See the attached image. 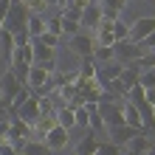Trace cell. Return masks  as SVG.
<instances>
[{
    "mask_svg": "<svg viewBox=\"0 0 155 155\" xmlns=\"http://www.w3.org/2000/svg\"><path fill=\"white\" fill-rule=\"evenodd\" d=\"M28 17H31V12H28V6H25V3H12V6H8L6 20H3V28H8L12 34H17V31L25 28Z\"/></svg>",
    "mask_w": 155,
    "mask_h": 155,
    "instance_id": "6da1fadb",
    "label": "cell"
},
{
    "mask_svg": "<svg viewBox=\"0 0 155 155\" xmlns=\"http://www.w3.org/2000/svg\"><path fill=\"white\" fill-rule=\"evenodd\" d=\"M144 102L155 107V87H144Z\"/></svg>",
    "mask_w": 155,
    "mask_h": 155,
    "instance_id": "8d00e7d4",
    "label": "cell"
},
{
    "mask_svg": "<svg viewBox=\"0 0 155 155\" xmlns=\"http://www.w3.org/2000/svg\"><path fill=\"white\" fill-rule=\"evenodd\" d=\"M150 150V138H147V133H135L130 141L124 144V152L127 155H144Z\"/></svg>",
    "mask_w": 155,
    "mask_h": 155,
    "instance_id": "8fae6325",
    "label": "cell"
},
{
    "mask_svg": "<svg viewBox=\"0 0 155 155\" xmlns=\"http://www.w3.org/2000/svg\"><path fill=\"white\" fill-rule=\"evenodd\" d=\"M23 152L25 155H51V150H48V144L45 141H25V147H23Z\"/></svg>",
    "mask_w": 155,
    "mask_h": 155,
    "instance_id": "7402d4cb",
    "label": "cell"
},
{
    "mask_svg": "<svg viewBox=\"0 0 155 155\" xmlns=\"http://www.w3.org/2000/svg\"><path fill=\"white\" fill-rule=\"evenodd\" d=\"M79 23H82V25H87L90 31H93L96 25L102 23V6H99V0H96V3H90V6H85V8H82V20H79Z\"/></svg>",
    "mask_w": 155,
    "mask_h": 155,
    "instance_id": "30bf717a",
    "label": "cell"
},
{
    "mask_svg": "<svg viewBox=\"0 0 155 155\" xmlns=\"http://www.w3.org/2000/svg\"><path fill=\"white\" fill-rule=\"evenodd\" d=\"M113 40H116V42L130 40V25H127V23H121V20H116V23H113Z\"/></svg>",
    "mask_w": 155,
    "mask_h": 155,
    "instance_id": "4316f807",
    "label": "cell"
},
{
    "mask_svg": "<svg viewBox=\"0 0 155 155\" xmlns=\"http://www.w3.org/2000/svg\"><path fill=\"white\" fill-rule=\"evenodd\" d=\"M8 127H12V118H0V135H8Z\"/></svg>",
    "mask_w": 155,
    "mask_h": 155,
    "instance_id": "74e56055",
    "label": "cell"
},
{
    "mask_svg": "<svg viewBox=\"0 0 155 155\" xmlns=\"http://www.w3.org/2000/svg\"><path fill=\"white\" fill-rule=\"evenodd\" d=\"M96 71H99V62L93 59V57H82V62H79V76L82 79H93L96 76Z\"/></svg>",
    "mask_w": 155,
    "mask_h": 155,
    "instance_id": "ffe728a7",
    "label": "cell"
},
{
    "mask_svg": "<svg viewBox=\"0 0 155 155\" xmlns=\"http://www.w3.org/2000/svg\"><path fill=\"white\" fill-rule=\"evenodd\" d=\"M48 76L51 74L42 65H31L28 76H25V85H28V87H48Z\"/></svg>",
    "mask_w": 155,
    "mask_h": 155,
    "instance_id": "7c38bea8",
    "label": "cell"
},
{
    "mask_svg": "<svg viewBox=\"0 0 155 155\" xmlns=\"http://www.w3.org/2000/svg\"><path fill=\"white\" fill-rule=\"evenodd\" d=\"M99 141H102V138H99L96 133H90V130H87V135H85V138H82V141L76 144V152H74V155H96V150H99Z\"/></svg>",
    "mask_w": 155,
    "mask_h": 155,
    "instance_id": "4fadbf2b",
    "label": "cell"
},
{
    "mask_svg": "<svg viewBox=\"0 0 155 155\" xmlns=\"http://www.w3.org/2000/svg\"><path fill=\"white\" fill-rule=\"evenodd\" d=\"M93 34H76V37H71V51L76 54V57L82 59V57H93Z\"/></svg>",
    "mask_w": 155,
    "mask_h": 155,
    "instance_id": "8992f818",
    "label": "cell"
},
{
    "mask_svg": "<svg viewBox=\"0 0 155 155\" xmlns=\"http://www.w3.org/2000/svg\"><path fill=\"white\" fill-rule=\"evenodd\" d=\"M0 51L6 57H12V51H14V34L8 28H0Z\"/></svg>",
    "mask_w": 155,
    "mask_h": 155,
    "instance_id": "603a6c76",
    "label": "cell"
},
{
    "mask_svg": "<svg viewBox=\"0 0 155 155\" xmlns=\"http://www.w3.org/2000/svg\"><path fill=\"white\" fill-rule=\"evenodd\" d=\"M34 45V65H40V62H51L54 57H57V48H51V45H42L37 40H31Z\"/></svg>",
    "mask_w": 155,
    "mask_h": 155,
    "instance_id": "5bb4252c",
    "label": "cell"
},
{
    "mask_svg": "<svg viewBox=\"0 0 155 155\" xmlns=\"http://www.w3.org/2000/svg\"><path fill=\"white\" fill-rule=\"evenodd\" d=\"M79 28H82V23H76V20H62V37H76L79 34Z\"/></svg>",
    "mask_w": 155,
    "mask_h": 155,
    "instance_id": "4dcf8cb0",
    "label": "cell"
},
{
    "mask_svg": "<svg viewBox=\"0 0 155 155\" xmlns=\"http://www.w3.org/2000/svg\"><path fill=\"white\" fill-rule=\"evenodd\" d=\"M40 113L42 116H54L57 113V102H54V96H40Z\"/></svg>",
    "mask_w": 155,
    "mask_h": 155,
    "instance_id": "83f0119b",
    "label": "cell"
},
{
    "mask_svg": "<svg viewBox=\"0 0 155 155\" xmlns=\"http://www.w3.org/2000/svg\"><path fill=\"white\" fill-rule=\"evenodd\" d=\"M17 155H25V152H23V150H20V152H17Z\"/></svg>",
    "mask_w": 155,
    "mask_h": 155,
    "instance_id": "60d3db41",
    "label": "cell"
},
{
    "mask_svg": "<svg viewBox=\"0 0 155 155\" xmlns=\"http://www.w3.org/2000/svg\"><path fill=\"white\" fill-rule=\"evenodd\" d=\"M124 99H127V102H130V104H141V102H144V87L138 85V82H135L133 87H127Z\"/></svg>",
    "mask_w": 155,
    "mask_h": 155,
    "instance_id": "d4e9b609",
    "label": "cell"
},
{
    "mask_svg": "<svg viewBox=\"0 0 155 155\" xmlns=\"http://www.w3.org/2000/svg\"><path fill=\"white\" fill-rule=\"evenodd\" d=\"M25 31H28V37H31V40H37L40 34L45 31V20H42L40 14H31V17H28V23H25Z\"/></svg>",
    "mask_w": 155,
    "mask_h": 155,
    "instance_id": "44dd1931",
    "label": "cell"
},
{
    "mask_svg": "<svg viewBox=\"0 0 155 155\" xmlns=\"http://www.w3.org/2000/svg\"><path fill=\"white\" fill-rule=\"evenodd\" d=\"M23 87V82L17 79L12 71H6V74H0V107H8L12 104V99L17 96V90Z\"/></svg>",
    "mask_w": 155,
    "mask_h": 155,
    "instance_id": "7a4b0ae2",
    "label": "cell"
},
{
    "mask_svg": "<svg viewBox=\"0 0 155 155\" xmlns=\"http://www.w3.org/2000/svg\"><path fill=\"white\" fill-rule=\"evenodd\" d=\"M113 51H116V62H121V65H130V62H135L144 54V48H141L138 42H133V40L113 42Z\"/></svg>",
    "mask_w": 155,
    "mask_h": 155,
    "instance_id": "3957f363",
    "label": "cell"
},
{
    "mask_svg": "<svg viewBox=\"0 0 155 155\" xmlns=\"http://www.w3.org/2000/svg\"><path fill=\"white\" fill-rule=\"evenodd\" d=\"M54 118H57L59 127H65V130H74L76 127V116H74V107H57V113H54Z\"/></svg>",
    "mask_w": 155,
    "mask_h": 155,
    "instance_id": "9a60e30c",
    "label": "cell"
},
{
    "mask_svg": "<svg viewBox=\"0 0 155 155\" xmlns=\"http://www.w3.org/2000/svg\"><path fill=\"white\" fill-rule=\"evenodd\" d=\"M144 155H155V144H150V150L144 152Z\"/></svg>",
    "mask_w": 155,
    "mask_h": 155,
    "instance_id": "ab89813d",
    "label": "cell"
},
{
    "mask_svg": "<svg viewBox=\"0 0 155 155\" xmlns=\"http://www.w3.org/2000/svg\"><path fill=\"white\" fill-rule=\"evenodd\" d=\"M28 96H31V87H28V85H23L20 90H17V96L12 99V104L6 107V116H17V110H20V107H23V102H25V99H28Z\"/></svg>",
    "mask_w": 155,
    "mask_h": 155,
    "instance_id": "d6986e66",
    "label": "cell"
},
{
    "mask_svg": "<svg viewBox=\"0 0 155 155\" xmlns=\"http://www.w3.org/2000/svg\"><path fill=\"white\" fill-rule=\"evenodd\" d=\"M121 116H124V124H127V127H133V130L144 133V124H141V113H138V107L130 104L127 99H124V104H121Z\"/></svg>",
    "mask_w": 155,
    "mask_h": 155,
    "instance_id": "9c48e42d",
    "label": "cell"
},
{
    "mask_svg": "<svg viewBox=\"0 0 155 155\" xmlns=\"http://www.w3.org/2000/svg\"><path fill=\"white\" fill-rule=\"evenodd\" d=\"M8 118H12L8 135H14V138H28V135H31V124H25L20 116H8Z\"/></svg>",
    "mask_w": 155,
    "mask_h": 155,
    "instance_id": "2e32d148",
    "label": "cell"
},
{
    "mask_svg": "<svg viewBox=\"0 0 155 155\" xmlns=\"http://www.w3.org/2000/svg\"><path fill=\"white\" fill-rule=\"evenodd\" d=\"M59 17H62V20H82V8L79 6H74V3H68V6H62L59 8Z\"/></svg>",
    "mask_w": 155,
    "mask_h": 155,
    "instance_id": "484cf974",
    "label": "cell"
},
{
    "mask_svg": "<svg viewBox=\"0 0 155 155\" xmlns=\"http://www.w3.org/2000/svg\"><path fill=\"white\" fill-rule=\"evenodd\" d=\"M42 141L48 144V150H51V152L65 150V147H68V141H71V130H65V127H59V124H54L51 130L42 135Z\"/></svg>",
    "mask_w": 155,
    "mask_h": 155,
    "instance_id": "277c9868",
    "label": "cell"
},
{
    "mask_svg": "<svg viewBox=\"0 0 155 155\" xmlns=\"http://www.w3.org/2000/svg\"><path fill=\"white\" fill-rule=\"evenodd\" d=\"M121 150H124V147L113 144L110 138H102V141H99V150H96V155H121Z\"/></svg>",
    "mask_w": 155,
    "mask_h": 155,
    "instance_id": "cb8c5ba5",
    "label": "cell"
},
{
    "mask_svg": "<svg viewBox=\"0 0 155 155\" xmlns=\"http://www.w3.org/2000/svg\"><path fill=\"white\" fill-rule=\"evenodd\" d=\"M25 42H31V37H28V31L23 28V31L14 34V45H25Z\"/></svg>",
    "mask_w": 155,
    "mask_h": 155,
    "instance_id": "e575fe53",
    "label": "cell"
},
{
    "mask_svg": "<svg viewBox=\"0 0 155 155\" xmlns=\"http://www.w3.org/2000/svg\"><path fill=\"white\" fill-rule=\"evenodd\" d=\"M135 133H138V130H133V127H127V124H116V127H107V138H110L113 144H118V147H124V144L130 141Z\"/></svg>",
    "mask_w": 155,
    "mask_h": 155,
    "instance_id": "ba28073f",
    "label": "cell"
},
{
    "mask_svg": "<svg viewBox=\"0 0 155 155\" xmlns=\"http://www.w3.org/2000/svg\"><path fill=\"white\" fill-rule=\"evenodd\" d=\"M37 42H42V45H51V48H57V45H59V37H57V34H48V31H42L40 37H37Z\"/></svg>",
    "mask_w": 155,
    "mask_h": 155,
    "instance_id": "1f68e13d",
    "label": "cell"
},
{
    "mask_svg": "<svg viewBox=\"0 0 155 155\" xmlns=\"http://www.w3.org/2000/svg\"><path fill=\"white\" fill-rule=\"evenodd\" d=\"M45 31L48 34H57V37H62V17H51V20H45Z\"/></svg>",
    "mask_w": 155,
    "mask_h": 155,
    "instance_id": "f1b7e54d",
    "label": "cell"
},
{
    "mask_svg": "<svg viewBox=\"0 0 155 155\" xmlns=\"http://www.w3.org/2000/svg\"><path fill=\"white\" fill-rule=\"evenodd\" d=\"M102 6H110V8H116V12H121V8L127 6V0H99Z\"/></svg>",
    "mask_w": 155,
    "mask_h": 155,
    "instance_id": "836d02e7",
    "label": "cell"
},
{
    "mask_svg": "<svg viewBox=\"0 0 155 155\" xmlns=\"http://www.w3.org/2000/svg\"><path fill=\"white\" fill-rule=\"evenodd\" d=\"M152 31H155V17H138V20L130 23V40L133 42H141Z\"/></svg>",
    "mask_w": 155,
    "mask_h": 155,
    "instance_id": "5b68a950",
    "label": "cell"
},
{
    "mask_svg": "<svg viewBox=\"0 0 155 155\" xmlns=\"http://www.w3.org/2000/svg\"><path fill=\"white\" fill-rule=\"evenodd\" d=\"M23 3L28 6V12H31V14H40L42 8H45V0H23Z\"/></svg>",
    "mask_w": 155,
    "mask_h": 155,
    "instance_id": "d6a6232c",
    "label": "cell"
},
{
    "mask_svg": "<svg viewBox=\"0 0 155 155\" xmlns=\"http://www.w3.org/2000/svg\"><path fill=\"white\" fill-rule=\"evenodd\" d=\"M93 59L99 62V65L116 62V51H113V45H93Z\"/></svg>",
    "mask_w": 155,
    "mask_h": 155,
    "instance_id": "ac0fdd59",
    "label": "cell"
},
{
    "mask_svg": "<svg viewBox=\"0 0 155 155\" xmlns=\"http://www.w3.org/2000/svg\"><path fill=\"white\" fill-rule=\"evenodd\" d=\"M17 116H20L25 124H34V121L42 116V113H40V99H37V96H28V99L23 102V107L17 110Z\"/></svg>",
    "mask_w": 155,
    "mask_h": 155,
    "instance_id": "52a82bcc",
    "label": "cell"
},
{
    "mask_svg": "<svg viewBox=\"0 0 155 155\" xmlns=\"http://www.w3.org/2000/svg\"><path fill=\"white\" fill-rule=\"evenodd\" d=\"M8 59H20V62H25V65H34V45L31 42L14 45V51H12V57H8Z\"/></svg>",
    "mask_w": 155,
    "mask_h": 155,
    "instance_id": "e0dca14e",
    "label": "cell"
},
{
    "mask_svg": "<svg viewBox=\"0 0 155 155\" xmlns=\"http://www.w3.org/2000/svg\"><path fill=\"white\" fill-rule=\"evenodd\" d=\"M8 6H12V0H0V28H3V20L8 14Z\"/></svg>",
    "mask_w": 155,
    "mask_h": 155,
    "instance_id": "d590c367",
    "label": "cell"
},
{
    "mask_svg": "<svg viewBox=\"0 0 155 155\" xmlns=\"http://www.w3.org/2000/svg\"><path fill=\"white\" fill-rule=\"evenodd\" d=\"M138 85H141V87H155V68L141 71V76H138Z\"/></svg>",
    "mask_w": 155,
    "mask_h": 155,
    "instance_id": "f546056e",
    "label": "cell"
},
{
    "mask_svg": "<svg viewBox=\"0 0 155 155\" xmlns=\"http://www.w3.org/2000/svg\"><path fill=\"white\" fill-rule=\"evenodd\" d=\"M71 0H45V6H57V8H62V6H68Z\"/></svg>",
    "mask_w": 155,
    "mask_h": 155,
    "instance_id": "f35d334b",
    "label": "cell"
}]
</instances>
